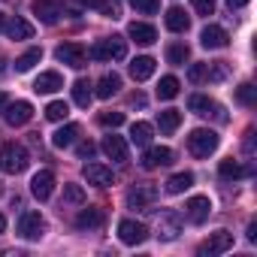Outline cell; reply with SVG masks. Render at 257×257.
Listing matches in <instances>:
<instances>
[{
  "mask_svg": "<svg viewBox=\"0 0 257 257\" xmlns=\"http://www.w3.org/2000/svg\"><path fill=\"white\" fill-rule=\"evenodd\" d=\"M4 25H7V19H4V13H0V28H4Z\"/></svg>",
  "mask_w": 257,
  "mask_h": 257,
  "instance_id": "cell-52",
  "label": "cell"
},
{
  "mask_svg": "<svg viewBox=\"0 0 257 257\" xmlns=\"http://www.w3.org/2000/svg\"><path fill=\"white\" fill-rule=\"evenodd\" d=\"M40 61H43V49H28V52L16 61V73H28V70H34Z\"/></svg>",
  "mask_w": 257,
  "mask_h": 257,
  "instance_id": "cell-31",
  "label": "cell"
},
{
  "mask_svg": "<svg viewBox=\"0 0 257 257\" xmlns=\"http://www.w3.org/2000/svg\"><path fill=\"white\" fill-rule=\"evenodd\" d=\"M131 4H134V10H137V13H143V16L158 13V0H131Z\"/></svg>",
  "mask_w": 257,
  "mask_h": 257,
  "instance_id": "cell-40",
  "label": "cell"
},
{
  "mask_svg": "<svg viewBox=\"0 0 257 257\" xmlns=\"http://www.w3.org/2000/svg\"><path fill=\"white\" fill-rule=\"evenodd\" d=\"M218 173H221V179H239V176H245L248 170H242L233 158L230 161H221V167H218Z\"/></svg>",
  "mask_w": 257,
  "mask_h": 257,
  "instance_id": "cell-36",
  "label": "cell"
},
{
  "mask_svg": "<svg viewBox=\"0 0 257 257\" xmlns=\"http://www.w3.org/2000/svg\"><path fill=\"white\" fill-rule=\"evenodd\" d=\"M67 115H70V106H67L64 100H52V103L46 106V118H49V121H64Z\"/></svg>",
  "mask_w": 257,
  "mask_h": 257,
  "instance_id": "cell-35",
  "label": "cell"
},
{
  "mask_svg": "<svg viewBox=\"0 0 257 257\" xmlns=\"http://www.w3.org/2000/svg\"><path fill=\"white\" fill-rule=\"evenodd\" d=\"M97 10H100L106 19H121V4H118V0H100Z\"/></svg>",
  "mask_w": 257,
  "mask_h": 257,
  "instance_id": "cell-37",
  "label": "cell"
},
{
  "mask_svg": "<svg viewBox=\"0 0 257 257\" xmlns=\"http://www.w3.org/2000/svg\"><path fill=\"white\" fill-rule=\"evenodd\" d=\"M103 224V212L100 209H82L79 215H76V227L79 230H94V227H100Z\"/></svg>",
  "mask_w": 257,
  "mask_h": 257,
  "instance_id": "cell-27",
  "label": "cell"
},
{
  "mask_svg": "<svg viewBox=\"0 0 257 257\" xmlns=\"http://www.w3.org/2000/svg\"><path fill=\"white\" fill-rule=\"evenodd\" d=\"M131 76H134L137 82H146V79H152V76H155V58H149V55H143V58H134V61H131Z\"/></svg>",
  "mask_w": 257,
  "mask_h": 257,
  "instance_id": "cell-20",
  "label": "cell"
},
{
  "mask_svg": "<svg viewBox=\"0 0 257 257\" xmlns=\"http://www.w3.org/2000/svg\"><path fill=\"white\" fill-rule=\"evenodd\" d=\"M127 37H131L137 46H152L158 40V31L152 25H146V22H134L131 28H127Z\"/></svg>",
  "mask_w": 257,
  "mask_h": 257,
  "instance_id": "cell-18",
  "label": "cell"
},
{
  "mask_svg": "<svg viewBox=\"0 0 257 257\" xmlns=\"http://www.w3.org/2000/svg\"><path fill=\"white\" fill-rule=\"evenodd\" d=\"M7 103H10V97H7V94H4V91H0V109H4V106H7Z\"/></svg>",
  "mask_w": 257,
  "mask_h": 257,
  "instance_id": "cell-49",
  "label": "cell"
},
{
  "mask_svg": "<svg viewBox=\"0 0 257 257\" xmlns=\"http://www.w3.org/2000/svg\"><path fill=\"white\" fill-rule=\"evenodd\" d=\"M76 137H79V124H64L61 131H55L52 146H55V149H70V146L76 143Z\"/></svg>",
  "mask_w": 257,
  "mask_h": 257,
  "instance_id": "cell-22",
  "label": "cell"
},
{
  "mask_svg": "<svg viewBox=\"0 0 257 257\" xmlns=\"http://www.w3.org/2000/svg\"><path fill=\"white\" fill-rule=\"evenodd\" d=\"M4 118L13 124V127H22V124H28L31 118H34V106L28 103V100H16V103H7L4 109Z\"/></svg>",
  "mask_w": 257,
  "mask_h": 257,
  "instance_id": "cell-7",
  "label": "cell"
},
{
  "mask_svg": "<svg viewBox=\"0 0 257 257\" xmlns=\"http://www.w3.org/2000/svg\"><path fill=\"white\" fill-rule=\"evenodd\" d=\"M179 124H182V112H179V109H164V112L158 115L161 134H176V131H179Z\"/></svg>",
  "mask_w": 257,
  "mask_h": 257,
  "instance_id": "cell-25",
  "label": "cell"
},
{
  "mask_svg": "<svg viewBox=\"0 0 257 257\" xmlns=\"http://www.w3.org/2000/svg\"><path fill=\"white\" fill-rule=\"evenodd\" d=\"M85 179H88V185H97V188H109L115 182L112 170L103 164H85Z\"/></svg>",
  "mask_w": 257,
  "mask_h": 257,
  "instance_id": "cell-16",
  "label": "cell"
},
{
  "mask_svg": "<svg viewBox=\"0 0 257 257\" xmlns=\"http://www.w3.org/2000/svg\"><path fill=\"white\" fill-rule=\"evenodd\" d=\"M200 43H203V49H227L230 37H227V31L218 28V25H206L203 34H200Z\"/></svg>",
  "mask_w": 257,
  "mask_h": 257,
  "instance_id": "cell-14",
  "label": "cell"
},
{
  "mask_svg": "<svg viewBox=\"0 0 257 257\" xmlns=\"http://www.w3.org/2000/svg\"><path fill=\"white\" fill-rule=\"evenodd\" d=\"M94 61H121V58H127V40L124 37H118V34H112V37H106V40H100V43H94L91 46V52H88Z\"/></svg>",
  "mask_w": 257,
  "mask_h": 257,
  "instance_id": "cell-2",
  "label": "cell"
},
{
  "mask_svg": "<svg viewBox=\"0 0 257 257\" xmlns=\"http://www.w3.org/2000/svg\"><path fill=\"white\" fill-rule=\"evenodd\" d=\"M52 191H55V173H52V170H40V173L31 179V194H34L37 200H49Z\"/></svg>",
  "mask_w": 257,
  "mask_h": 257,
  "instance_id": "cell-11",
  "label": "cell"
},
{
  "mask_svg": "<svg viewBox=\"0 0 257 257\" xmlns=\"http://www.w3.org/2000/svg\"><path fill=\"white\" fill-rule=\"evenodd\" d=\"M19 233H22V239H28V242L43 239V233H46L43 215H40V212H25V215L19 218Z\"/></svg>",
  "mask_w": 257,
  "mask_h": 257,
  "instance_id": "cell-5",
  "label": "cell"
},
{
  "mask_svg": "<svg viewBox=\"0 0 257 257\" xmlns=\"http://www.w3.org/2000/svg\"><path fill=\"white\" fill-rule=\"evenodd\" d=\"M203 79H206V64H191V67H188V82L197 85V82H203Z\"/></svg>",
  "mask_w": 257,
  "mask_h": 257,
  "instance_id": "cell-41",
  "label": "cell"
},
{
  "mask_svg": "<svg viewBox=\"0 0 257 257\" xmlns=\"http://www.w3.org/2000/svg\"><path fill=\"white\" fill-rule=\"evenodd\" d=\"M4 28H7V34H10V40H31V37H34V25L25 22V19H13V22L4 25Z\"/></svg>",
  "mask_w": 257,
  "mask_h": 257,
  "instance_id": "cell-26",
  "label": "cell"
},
{
  "mask_svg": "<svg viewBox=\"0 0 257 257\" xmlns=\"http://www.w3.org/2000/svg\"><path fill=\"white\" fill-rule=\"evenodd\" d=\"M131 103H134V106H146V97H143V94H134Z\"/></svg>",
  "mask_w": 257,
  "mask_h": 257,
  "instance_id": "cell-48",
  "label": "cell"
},
{
  "mask_svg": "<svg viewBox=\"0 0 257 257\" xmlns=\"http://www.w3.org/2000/svg\"><path fill=\"white\" fill-rule=\"evenodd\" d=\"M0 233H7V218L0 215Z\"/></svg>",
  "mask_w": 257,
  "mask_h": 257,
  "instance_id": "cell-50",
  "label": "cell"
},
{
  "mask_svg": "<svg viewBox=\"0 0 257 257\" xmlns=\"http://www.w3.org/2000/svg\"><path fill=\"white\" fill-rule=\"evenodd\" d=\"M206 76H209L212 82H221V79L227 76V64H221V61H218V64H212V70L206 67Z\"/></svg>",
  "mask_w": 257,
  "mask_h": 257,
  "instance_id": "cell-42",
  "label": "cell"
},
{
  "mask_svg": "<svg viewBox=\"0 0 257 257\" xmlns=\"http://www.w3.org/2000/svg\"><path fill=\"white\" fill-rule=\"evenodd\" d=\"M28 164H31V155H28V149L22 143H7L4 149H0V170L4 173H10V176L25 173Z\"/></svg>",
  "mask_w": 257,
  "mask_h": 257,
  "instance_id": "cell-1",
  "label": "cell"
},
{
  "mask_svg": "<svg viewBox=\"0 0 257 257\" xmlns=\"http://www.w3.org/2000/svg\"><path fill=\"white\" fill-rule=\"evenodd\" d=\"M179 230H182V218H179L176 212H167V215L161 218V233H158V236H161L164 242H173V239L179 236Z\"/></svg>",
  "mask_w": 257,
  "mask_h": 257,
  "instance_id": "cell-21",
  "label": "cell"
},
{
  "mask_svg": "<svg viewBox=\"0 0 257 257\" xmlns=\"http://www.w3.org/2000/svg\"><path fill=\"white\" fill-rule=\"evenodd\" d=\"M176 94H179V79L176 76H164L161 85H158V97L161 100H173Z\"/></svg>",
  "mask_w": 257,
  "mask_h": 257,
  "instance_id": "cell-33",
  "label": "cell"
},
{
  "mask_svg": "<svg viewBox=\"0 0 257 257\" xmlns=\"http://www.w3.org/2000/svg\"><path fill=\"white\" fill-rule=\"evenodd\" d=\"M188 58H191V49H188L185 43H173V46L167 49V61H170L173 67H185Z\"/></svg>",
  "mask_w": 257,
  "mask_h": 257,
  "instance_id": "cell-30",
  "label": "cell"
},
{
  "mask_svg": "<svg viewBox=\"0 0 257 257\" xmlns=\"http://www.w3.org/2000/svg\"><path fill=\"white\" fill-rule=\"evenodd\" d=\"M191 4H194V10L200 16H212L215 13V0H191Z\"/></svg>",
  "mask_w": 257,
  "mask_h": 257,
  "instance_id": "cell-43",
  "label": "cell"
},
{
  "mask_svg": "<svg viewBox=\"0 0 257 257\" xmlns=\"http://www.w3.org/2000/svg\"><path fill=\"white\" fill-rule=\"evenodd\" d=\"M245 152H248V155L254 152V131H248V134H245Z\"/></svg>",
  "mask_w": 257,
  "mask_h": 257,
  "instance_id": "cell-45",
  "label": "cell"
},
{
  "mask_svg": "<svg viewBox=\"0 0 257 257\" xmlns=\"http://www.w3.org/2000/svg\"><path fill=\"white\" fill-rule=\"evenodd\" d=\"M94 152H97L94 143H82V146H79V158H94Z\"/></svg>",
  "mask_w": 257,
  "mask_h": 257,
  "instance_id": "cell-44",
  "label": "cell"
},
{
  "mask_svg": "<svg viewBox=\"0 0 257 257\" xmlns=\"http://www.w3.org/2000/svg\"><path fill=\"white\" fill-rule=\"evenodd\" d=\"M0 70H4V58H0Z\"/></svg>",
  "mask_w": 257,
  "mask_h": 257,
  "instance_id": "cell-53",
  "label": "cell"
},
{
  "mask_svg": "<svg viewBox=\"0 0 257 257\" xmlns=\"http://www.w3.org/2000/svg\"><path fill=\"white\" fill-rule=\"evenodd\" d=\"M118 88H121V76H118V73H106V76L97 82V91H94V94H97L100 100H109L112 94H118Z\"/></svg>",
  "mask_w": 257,
  "mask_h": 257,
  "instance_id": "cell-24",
  "label": "cell"
},
{
  "mask_svg": "<svg viewBox=\"0 0 257 257\" xmlns=\"http://www.w3.org/2000/svg\"><path fill=\"white\" fill-rule=\"evenodd\" d=\"M91 97H94L91 82H88V79H79V82L73 85V103L82 106V109H88V106H91Z\"/></svg>",
  "mask_w": 257,
  "mask_h": 257,
  "instance_id": "cell-28",
  "label": "cell"
},
{
  "mask_svg": "<svg viewBox=\"0 0 257 257\" xmlns=\"http://www.w3.org/2000/svg\"><path fill=\"white\" fill-rule=\"evenodd\" d=\"M118 239H121L124 245H143V242L149 239V227H146L143 221L124 218V221L118 224Z\"/></svg>",
  "mask_w": 257,
  "mask_h": 257,
  "instance_id": "cell-4",
  "label": "cell"
},
{
  "mask_svg": "<svg viewBox=\"0 0 257 257\" xmlns=\"http://www.w3.org/2000/svg\"><path fill=\"white\" fill-rule=\"evenodd\" d=\"M31 10H34V16H37L43 25H55V22L61 19V13H64L61 0H34Z\"/></svg>",
  "mask_w": 257,
  "mask_h": 257,
  "instance_id": "cell-9",
  "label": "cell"
},
{
  "mask_svg": "<svg viewBox=\"0 0 257 257\" xmlns=\"http://www.w3.org/2000/svg\"><path fill=\"white\" fill-rule=\"evenodd\" d=\"M248 239H251V242H257V224H254V221L248 224Z\"/></svg>",
  "mask_w": 257,
  "mask_h": 257,
  "instance_id": "cell-47",
  "label": "cell"
},
{
  "mask_svg": "<svg viewBox=\"0 0 257 257\" xmlns=\"http://www.w3.org/2000/svg\"><path fill=\"white\" fill-rule=\"evenodd\" d=\"M188 25H191V19L185 16L182 7H170V10H167V28H170L173 34H185Z\"/></svg>",
  "mask_w": 257,
  "mask_h": 257,
  "instance_id": "cell-23",
  "label": "cell"
},
{
  "mask_svg": "<svg viewBox=\"0 0 257 257\" xmlns=\"http://www.w3.org/2000/svg\"><path fill=\"white\" fill-rule=\"evenodd\" d=\"M82 4H85V7H97V4H100V0H82Z\"/></svg>",
  "mask_w": 257,
  "mask_h": 257,
  "instance_id": "cell-51",
  "label": "cell"
},
{
  "mask_svg": "<svg viewBox=\"0 0 257 257\" xmlns=\"http://www.w3.org/2000/svg\"><path fill=\"white\" fill-rule=\"evenodd\" d=\"M61 88H64V79H61V73H55V70L40 73L37 82H34V91H37V94H55V91H61Z\"/></svg>",
  "mask_w": 257,
  "mask_h": 257,
  "instance_id": "cell-17",
  "label": "cell"
},
{
  "mask_svg": "<svg viewBox=\"0 0 257 257\" xmlns=\"http://www.w3.org/2000/svg\"><path fill=\"white\" fill-rule=\"evenodd\" d=\"M236 100H239L242 106H254V103H257V88H254L251 82H242V85L236 88Z\"/></svg>",
  "mask_w": 257,
  "mask_h": 257,
  "instance_id": "cell-34",
  "label": "cell"
},
{
  "mask_svg": "<svg viewBox=\"0 0 257 257\" xmlns=\"http://www.w3.org/2000/svg\"><path fill=\"white\" fill-rule=\"evenodd\" d=\"M152 134H155V127H152L149 121H137V124L131 127V140H134V146H149V143H152Z\"/></svg>",
  "mask_w": 257,
  "mask_h": 257,
  "instance_id": "cell-29",
  "label": "cell"
},
{
  "mask_svg": "<svg viewBox=\"0 0 257 257\" xmlns=\"http://www.w3.org/2000/svg\"><path fill=\"white\" fill-rule=\"evenodd\" d=\"M248 4H251V0H227L230 10H242V7H248Z\"/></svg>",
  "mask_w": 257,
  "mask_h": 257,
  "instance_id": "cell-46",
  "label": "cell"
},
{
  "mask_svg": "<svg viewBox=\"0 0 257 257\" xmlns=\"http://www.w3.org/2000/svg\"><path fill=\"white\" fill-rule=\"evenodd\" d=\"M103 152H106V158L115 161V164H124V161H127V143H124L121 137H115V134H109V137L103 140Z\"/></svg>",
  "mask_w": 257,
  "mask_h": 257,
  "instance_id": "cell-19",
  "label": "cell"
},
{
  "mask_svg": "<svg viewBox=\"0 0 257 257\" xmlns=\"http://www.w3.org/2000/svg\"><path fill=\"white\" fill-rule=\"evenodd\" d=\"M188 149H191L194 158H209L218 149V134L209 131V127H197V131H191V137H188Z\"/></svg>",
  "mask_w": 257,
  "mask_h": 257,
  "instance_id": "cell-3",
  "label": "cell"
},
{
  "mask_svg": "<svg viewBox=\"0 0 257 257\" xmlns=\"http://www.w3.org/2000/svg\"><path fill=\"white\" fill-rule=\"evenodd\" d=\"M100 124L103 127H121L124 124V112H103L100 115Z\"/></svg>",
  "mask_w": 257,
  "mask_h": 257,
  "instance_id": "cell-39",
  "label": "cell"
},
{
  "mask_svg": "<svg viewBox=\"0 0 257 257\" xmlns=\"http://www.w3.org/2000/svg\"><path fill=\"white\" fill-rule=\"evenodd\" d=\"M64 200L73 203V206H82L85 203V191L79 185H64Z\"/></svg>",
  "mask_w": 257,
  "mask_h": 257,
  "instance_id": "cell-38",
  "label": "cell"
},
{
  "mask_svg": "<svg viewBox=\"0 0 257 257\" xmlns=\"http://www.w3.org/2000/svg\"><path fill=\"white\" fill-rule=\"evenodd\" d=\"M185 215H188L191 224H203L212 215V200L209 197H191L188 206H185Z\"/></svg>",
  "mask_w": 257,
  "mask_h": 257,
  "instance_id": "cell-12",
  "label": "cell"
},
{
  "mask_svg": "<svg viewBox=\"0 0 257 257\" xmlns=\"http://www.w3.org/2000/svg\"><path fill=\"white\" fill-rule=\"evenodd\" d=\"M233 248V233L230 230H218V233H212L203 245H200V254L203 257H215V254H224V251H230Z\"/></svg>",
  "mask_w": 257,
  "mask_h": 257,
  "instance_id": "cell-6",
  "label": "cell"
},
{
  "mask_svg": "<svg viewBox=\"0 0 257 257\" xmlns=\"http://www.w3.org/2000/svg\"><path fill=\"white\" fill-rule=\"evenodd\" d=\"M188 109H191L194 115H215L218 121H224V118H227V115H224V109H221L212 97H206V94H191Z\"/></svg>",
  "mask_w": 257,
  "mask_h": 257,
  "instance_id": "cell-8",
  "label": "cell"
},
{
  "mask_svg": "<svg viewBox=\"0 0 257 257\" xmlns=\"http://www.w3.org/2000/svg\"><path fill=\"white\" fill-rule=\"evenodd\" d=\"M173 149H167V146H155V149H149L146 152V158H143V167L146 170H158V167H170L173 164Z\"/></svg>",
  "mask_w": 257,
  "mask_h": 257,
  "instance_id": "cell-15",
  "label": "cell"
},
{
  "mask_svg": "<svg viewBox=\"0 0 257 257\" xmlns=\"http://www.w3.org/2000/svg\"><path fill=\"white\" fill-rule=\"evenodd\" d=\"M55 58H58L61 64H67V67H76V70H79V67H85V58H88V55H85V49H82L79 43H64V46L55 49Z\"/></svg>",
  "mask_w": 257,
  "mask_h": 257,
  "instance_id": "cell-10",
  "label": "cell"
},
{
  "mask_svg": "<svg viewBox=\"0 0 257 257\" xmlns=\"http://www.w3.org/2000/svg\"><path fill=\"white\" fill-rule=\"evenodd\" d=\"M191 185H194V176H191V173H176V176H170L167 191H170V194H185Z\"/></svg>",
  "mask_w": 257,
  "mask_h": 257,
  "instance_id": "cell-32",
  "label": "cell"
},
{
  "mask_svg": "<svg viewBox=\"0 0 257 257\" xmlns=\"http://www.w3.org/2000/svg\"><path fill=\"white\" fill-rule=\"evenodd\" d=\"M158 197V188L155 185H137L131 194H127V206H137V209H152Z\"/></svg>",
  "mask_w": 257,
  "mask_h": 257,
  "instance_id": "cell-13",
  "label": "cell"
}]
</instances>
